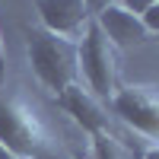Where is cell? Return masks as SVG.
<instances>
[{
  "instance_id": "cell-10",
  "label": "cell",
  "mask_w": 159,
  "mask_h": 159,
  "mask_svg": "<svg viewBox=\"0 0 159 159\" xmlns=\"http://www.w3.org/2000/svg\"><path fill=\"white\" fill-rule=\"evenodd\" d=\"M108 3H115V0H86V10L92 13V16H96V13H99V10H105Z\"/></svg>"
},
{
  "instance_id": "cell-3",
  "label": "cell",
  "mask_w": 159,
  "mask_h": 159,
  "mask_svg": "<svg viewBox=\"0 0 159 159\" xmlns=\"http://www.w3.org/2000/svg\"><path fill=\"white\" fill-rule=\"evenodd\" d=\"M76 70L83 73L86 89L96 96L99 102H108L118 89V73H121V64H118V51L111 48V42L102 35V29L89 19L83 38L76 42Z\"/></svg>"
},
{
  "instance_id": "cell-2",
  "label": "cell",
  "mask_w": 159,
  "mask_h": 159,
  "mask_svg": "<svg viewBox=\"0 0 159 159\" xmlns=\"http://www.w3.org/2000/svg\"><path fill=\"white\" fill-rule=\"evenodd\" d=\"M25 54L29 64L48 92H64L67 86L80 83L76 70V42L57 38L45 29H25Z\"/></svg>"
},
{
  "instance_id": "cell-11",
  "label": "cell",
  "mask_w": 159,
  "mask_h": 159,
  "mask_svg": "<svg viewBox=\"0 0 159 159\" xmlns=\"http://www.w3.org/2000/svg\"><path fill=\"white\" fill-rule=\"evenodd\" d=\"M140 159H159V150H156V143H150V150H147V153H143Z\"/></svg>"
},
{
  "instance_id": "cell-6",
  "label": "cell",
  "mask_w": 159,
  "mask_h": 159,
  "mask_svg": "<svg viewBox=\"0 0 159 159\" xmlns=\"http://www.w3.org/2000/svg\"><path fill=\"white\" fill-rule=\"evenodd\" d=\"M35 10L42 19V29L67 42H80L92 19L86 0H35Z\"/></svg>"
},
{
  "instance_id": "cell-5",
  "label": "cell",
  "mask_w": 159,
  "mask_h": 159,
  "mask_svg": "<svg viewBox=\"0 0 159 159\" xmlns=\"http://www.w3.org/2000/svg\"><path fill=\"white\" fill-rule=\"evenodd\" d=\"M54 105L61 111H67L73 121L83 127V134H89V140L102 137V134H115L111 130V115H108V108H105V102H99L83 83H73L64 92H57Z\"/></svg>"
},
{
  "instance_id": "cell-8",
  "label": "cell",
  "mask_w": 159,
  "mask_h": 159,
  "mask_svg": "<svg viewBox=\"0 0 159 159\" xmlns=\"http://www.w3.org/2000/svg\"><path fill=\"white\" fill-rule=\"evenodd\" d=\"M121 10H127V13H134V16H140V13H147L150 7H156L159 0H115Z\"/></svg>"
},
{
  "instance_id": "cell-1",
  "label": "cell",
  "mask_w": 159,
  "mask_h": 159,
  "mask_svg": "<svg viewBox=\"0 0 159 159\" xmlns=\"http://www.w3.org/2000/svg\"><path fill=\"white\" fill-rule=\"evenodd\" d=\"M0 147L16 159H70L48 134L38 111L16 92H0Z\"/></svg>"
},
{
  "instance_id": "cell-12",
  "label": "cell",
  "mask_w": 159,
  "mask_h": 159,
  "mask_svg": "<svg viewBox=\"0 0 159 159\" xmlns=\"http://www.w3.org/2000/svg\"><path fill=\"white\" fill-rule=\"evenodd\" d=\"M0 159H16V156H13L10 150H3V147H0Z\"/></svg>"
},
{
  "instance_id": "cell-9",
  "label": "cell",
  "mask_w": 159,
  "mask_h": 159,
  "mask_svg": "<svg viewBox=\"0 0 159 159\" xmlns=\"http://www.w3.org/2000/svg\"><path fill=\"white\" fill-rule=\"evenodd\" d=\"M3 83H7V38L0 32V89H3Z\"/></svg>"
},
{
  "instance_id": "cell-7",
  "label": "cell",
  "mask_w": 159,
  "mask_h": 159,
  "mask_svg": "<svg viewBox=\"0 0 159 159\" xmlns=\"http://www.w3.org/2000/svg\"><path fill=\"white\" fill-rule=\"evenodd\" d=\"M92 22L102 29V35L111 42L115 51H130V48H140L150 42V32L143 29L140 16H134V13L121 10L118 3H108L105 10H99L96 16H92Z\"/></svg>"
},
{
  "instance_id": "cell-4",
  "label": "cell",
  "mask_w": 159,
  "mask_h": 159,
  "mask_svg": "<svg viewBox=\"0 0 159 159\" xmlns=\"http://www.w3.org/2000/svg\"><path fill=\"white\" fill-rule=\"evenodd\" d=\"M108 108L118 121L143 134L150 143L159 137V99L153 86H118L108 99Z\"/></svg>"
}]
</instances>
